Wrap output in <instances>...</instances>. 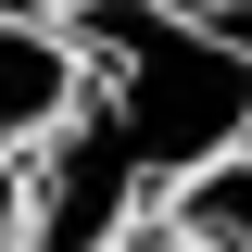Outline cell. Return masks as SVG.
I'll use <instances>...</instances> for the list:
<instances>
[{"label": "cell", "instance_id": "cell-1", "mask_svg": "<svg viewBox=\"0 0 252 252\" xmlns=\"http://www.w3.org/2000/svg\"><path fill=\"white\" fill-rule=\"evenodd\" d=\"M76 114V51L51 13H0V164H26L51 126Z\"/></svg>", "mask_w": 252, "mask_h": 252}, {"label": "cell", "instance_id": "cell-2", "mask_svg": "<svg viewBox=\"0 0 252 252\" xmlns=\"http://www.w3.org/2000/svg\"><path fill=\"white\" fill-rule=\"evenodd\" d=\"M152 227H177L189 252H252V139L215 152L202 177H177V189L152 202Z\"/></svg>", "mask_w": 252, "mask_h": 252}, {"label": "cell", "instance_id": "cell-3", "mask_svg": "<svg viewBox=\"0 0 252 252\" xmlns=\"http://www.w3.org/2000/svg\"><path fill=\"white\" fill-rule=\"evenodd\" d=\"M164 13H177L189 38H215V51H240V63H252V0H164Z\"/></svg>", "mask_w": 252, "mask_h": 252}, {"label": "cell", "instance_id": "cell-4", "mask_svg": "<svg viewBox=\"0 0 252 252\" xmlns=\"http://www.w3.org/2000/svg\"><path fill=\"white\" fill-rule=\"evenodd\" d=\"M0 252H26V164H0Z\"/></svg>", "mask_w": 252, "mask_h": 252}, {"label": "cell", "instance_id": "cell-5", "mask_svg": "<svg viewBox=\"0 0 252 252\" xmlns=\"http://www.w3.org/2000/svg\"><path fill=\"white\" fill-rule=\"evenodd\" d=\"M114 252H189V240H177V227H152V215H139V227H126Z\"/></svg>", "mask_w": 252, "mask_h": 252}, {"label": "cell", "instance_id": "cell-6", "mask_svg": "<svg viewBox=\"0 0 252 252\" xmlns=\"http://www.w3.org/2000/svg\"><path fill=\"white\" fill-rule=\"evenodd\" d=\"M0 13H63V0H0Z\"/></svg>", "mask_w": 252, "mask_h": 252}]
</instances>
